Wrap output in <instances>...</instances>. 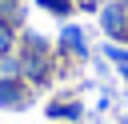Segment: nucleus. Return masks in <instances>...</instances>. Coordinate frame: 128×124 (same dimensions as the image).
Segmentation results:
<instances>
[{"mask_svg": "<svg viewBox=\"0 0 128 124\" xmlns=\"http://www.w3.org/2000/svg\"><path fill=\"white\" fill-rule=\"evenodd\" d=\"M16 60H20V76H24V84H28L32 92H40V88L52 84V76H56V56L48 52V40H44V36L28 32V36H24V48L16 52Z\"/></svg>", "mask_w": 128, "mask_h": 124, "instance_id": "f257e3e1", "label": "nucleus"}, {"mask_svg": "<svg viewBox=\"0 0 128 124\" xmlns=\"http://www.w3.org/2000/svg\"><path fill=\"white\" fill-rule=\"evenodd\" d=\"M28 100H32V88L24 84V76H0V108L24 112Z\"/></svg>", "mask_w": 128, "mask_h": 124, "instance_id": "f03ea898", "label": "nucleus"}, {"mask_svg": "<svg viewBox=\"0 0 128 124\" xmlns=\"http://www.w3.org/2000/svg\"><path fill=\"white\" fill-rule=\"evenodd\" d=\"M100 28H104V36L112 44H128V16H124V8L116 0L100 8Z\"/></svg>", "mask_w": 128, "mask_h": 124, "instance_id": "7ed1b4c3", "label": "nucleus"}, {"mask_svg": "<svg viewBox=\"0 0 128 124\" xmlns=\"http://www.w3.org/2000/svg\"><path fill=\"white\" fill-rule=\"evenodd\" d=\"M48 120L52 124H80L84 120V104L76 100V96H56V100H48Z\"/></svg>", "mask_w": 128, "mask_h": 124, "instance_id": "20e7f679", "label": "nucleus"}, {"mask_svg": "<svg viewBox=\"0 0 128 124\" xmlns=\"http://www.w3.org/2000/svg\"><path fill=\"white\" fill-rule=\"evenodd\" d=\"M56 44H60V56H72V60H92L88 40H84V28H76V24H64Z\"/></svg>", "mask_w": 128, "mask_h": 124, "instance_id": "39448f33", "label": "nucleus"}, {"mask_svg": "<svg viewBox=\"0 0 128 124\" xmlns=\"http://www.w3.org/2000/svg\"><path fill=\"white\" fill-rule=\"evenodd\" d=\"M16 52V28L0 20V56H12Z\"/></svg>", "mask_w": 128, "mask_h": 124, "instance_id": "423d86ee", "label": "nucleus"}, {"mask_svg": "<svg viewBox=\"0 0 128 124\" xmlns=\"http://www.w3.org/2000/svg\"><path fill=\"white\" fill-rule=\"evenodd\" d=\"M104 56H108L116 68H124V64H128V44H104Z\"/></svg>", "mask_w": 128, "mask_h": 124, "instance_id": "0eeeda50", "label": "nucleus"}, {"mask_svg": "<svg viewBox=\"0 0 128 124\" xmlns=\"http://www.w3.org/2000/svg\"><path fill=\"white\" fill-rule=\"evenodd\" d=\"M36 4H40V8H48V12H52V16H68V12H72V8H76V4H72V0H36Z\"/></svg>", "mask_w": 128, "mask_h": 124, "instance_id": "6e6552de", "label": "nucleus"}, {"mask_svg": "<svg viewBox=\"0 0 128 124\" xmlns=\"http://www.w3.org/2000/svg\"><path fill=\"white\" fill-rule=\"evenodd\" d=\"M120 80H124V88H128V64H124V68H120Z\"/></svg>", "mask_w": 128, "mask_h": 124, "instance_id": "1a4fd4ad", "label": "nucleus"}, {"mask_svg": "<svg viewBox=\"0 0 128 124\" xmlns=\"http://www.w3.org/2000/svg\"><path fill=\"white\" fill-rule=\"evenodd\" d=\"M116 4H120V8H124V16H128V0H116Z\"/></svg>", "mask_w": 128, "mask_h": 124, "instance_id": "9d476101", "label": "nucleus"}, {"mask_svg": "<svg viewBox=\"0 0 128 124\" xmlns=\"http://www.w3.org/2000/svg\"><path fill=\"white\" fill-rule=\"evenodd\" d=\"M120 124H128V116H120Z\"/></svg>", "mask_w": 128, "mask_h": 124, "instance_id": "9b49d317", "label": "nucleus"}]
</instances>
